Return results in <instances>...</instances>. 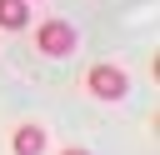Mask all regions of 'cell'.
Wrapping results in <instances>:
<instances>
[{"label":"cell","mask_w":160,"mask_h":155,"mask_svg":"<svg viewBox=\"0 0 160 155\" xmlns=\"http://www.w3.org/2000/svg\"><path fill=\"white\" fill-rule=\"evenodd\" d=\"M85 95H95V100L115 105V100H125V95H130V75H125L120 65L100 60V65H90V70H85Z\"/></svg>","instance_id":"6da1fadb"},{"label":"cell","mask_w":160,"mask_h":155,"mask_svg":"<svg viewBox=\"0 0 160 155\" xmlns=\"http://www.w3.org/2000/svg\"><path fill=\"white\" fill-rule=\"evenodd\" d=\"M35 50L50 55V60H65V55L75 50V25L60 20V15H45V20L35 25Z\"/></svg>","instance_id":"7a4b0ae2"},{"label":"cell","mask_w":160,"mask_h":155,"mask_svg":"<svg viewBox=\"0 0 160 155\" xmlns=\"http://www.w3.org/2000/svg\"><path fill=\"white\" fill-rule=\"evenodd\" d=\"M50 150V130L35 125V120H20L10 130V155H45Z\"/></svg>","instance_id":"3957f363"},{"label":"cell","mask_w":160,"mask_h":155,"mask_svg":"<svg viewBox=\"0 0 160 155\" xmlns=\"http://www.w3.org/2000/svg\"><path fill=\"white\" fill-rule=\"evenodd\" d=\"M5 30H30V0H0V35Z\"/></svg>","instance_id":"277c9868"},{"label":"cell","mask_w":160,"mask_h":155,"mask_svg":"<svg viewBox=\"0 0 160 155\" xmlns=\"http://www.w3.org/2000/svg\"><path fill=\"white\" fill-rule=\"evenodd\" d=\"M60 155H90V150H85V145H65Z\"/></svg>","instance_id":"5b68a950"}]
</instances>
